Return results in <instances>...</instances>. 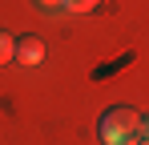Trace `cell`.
Segmentation results:
<instances>
[{
	"label": "cell",
	"mask_w": 149,
	"mask_h": 145,
	"mask_svg": "<svg viewBox=\"0 0 149 145\" xmlns=\"http://www.w3.org/2000/svg\"><path fill=\"white\" fill-rule=\"evenodd\" d=\"M12 48H16V36L0 28V65H8V61H12Z\"/></svg>",
	"instance_id": "3957f363"
},
{
	"label": "cell",
	"mask_w": 149,
	"mask_h": 145,
	"mask_svg": "<svg viewBox=\"0 0 149 145\" xmlns=\"http://www.w3.org/2000/svg\"><path fill=\"white\" fill-rule=\"evenodd\" d=\"M137 113L129 109V105H113V109H105L97 121V137L105 145H141L137 137Z\"/></svg>",
	"instance_id": "6da1fadb"
},
{
	"label": "cell",
	"mask_w": 149,
	"mask_h": 145,
	"mask_svg": "<svg viewBox=\"0 0 149 145\" xmlns=\"http://www.w3.org/2000/svg\"><path fill=\"white\" fill-rule=\"evenodd\" d=\"M97 4H101V0H61V8H65V12H93Z\"/></svg>",
	"instance_id": "277c9868"
},
{
	"label": "cell",
	"mask_w": 149,
	"mask_h": 145,
	"mask_svg": "<svg viewBox=\"0 0 149 145\" xmlns=\"http://www.w3.org/2000/svg\"><path fill=\"white\" fill-rule=\"evenodd\" d=\"M12 61H20V65H28V69H36V65L45 61V40H40L36 32H24V36L16 40V48H12Z\"/></svg>",
	"instance_id": "7a4b0ae2"
},
{
	"label": "cell",
	"mask_w": 149,
	"mask_h": 145,
	"mask_svg": "<svg viewBox=\"0 0 149 145\" xmlns=\"http://www.w3.org/2000/svg\"><path fill=\"white\" fill-rule=\"evenodd\" d=\"M137 137H141V141L149 145V113H145V117H141V121H137Z\"/></svg>",
	"instance_id": "5b68a950"
},
{
	"label": "cell",
	"mask_w": 149,
	"mask_h": 145,
	"mask_svg": "<svg viewBox=\"0 0 149 145\" xmlns=\"http://www.w3.org/2000/svg\"><path fill=\"white\" fill-rule=\"evenodd\" d=\"M36 8L40 12H52V8H61V0H36Z\"/></svg>",
	"instance_id": "8992f818"
},
{
	"label": "cell",
	"mask_w": 149,
	"mask_h": 145,
	"mask_svg": "<svg viewBox=\"0 0 149 145\" xmlns=\"http://www.w3.org/2000/svg\"><path fill=\"white\" fill-rule=\"evenodd\" d=\"M141 145H145V141H141Z\"/></svg>",
	"instance_id": "52a82bcc"
}]
</instances>
